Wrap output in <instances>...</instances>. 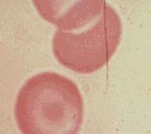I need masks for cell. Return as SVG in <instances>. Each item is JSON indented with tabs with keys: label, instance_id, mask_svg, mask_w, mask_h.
<instances>
[{
	"label": "cell",
	"instance_id": "1",
	"mask_svg": "<svg viewBox=\"0 0 151 134\" xmlns=\"http://www.w3.org/2000/svg\"><path fill=\"white\" fill-rule=\"evenodd\" d=\"M14 114L22 134H78L84 102L72 80L45 72L31 77L19 90Z\"/></svg>",
	"mask_w": 151,
	"mask_h": 134
},
{
	"label": "cell",
	"instance_id": "2",
	"mask_svg": "<svg viewBox=\"0 0 151 134\" xmlns=\"http://www.w3.org/2000/svg\"><path fill=\"white\" fill-rule=\"evenodd\" d=\"M122 35V24L113 7L105 4L100 16L81 32L58 29L52 50L60 65L80 74L103 68L115 53Z\"/></svg>",
	"mask_w": 151,
	"mask_h": 134
},
{
	"label": "cell",
	"instance_id": "3",
	"mask_svg": "<svg viewBox=\"0 0 151 134\" xmlns=\"http://www.w3.org/2000/svg\"><path fill=\"white\" fill-rule=\"evenodd\" d=\"M37 11L48 22L62 30L82 28L100 16L105 1H33Z\"/></svg>",
	"mask_w": 151,
	"mask_h": 134
}]
</instances>
